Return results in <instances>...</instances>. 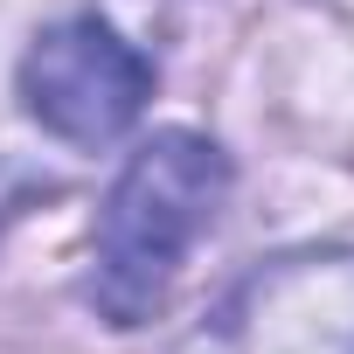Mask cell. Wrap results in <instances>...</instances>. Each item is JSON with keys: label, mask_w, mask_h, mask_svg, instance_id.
Returning a JSON list of instances; mask_svg holds the SVG:
<instances>
[{"label": "cell", "mask_w": 354, "mask_h": 354, "mask_svg": "<svg viewBox=\"0 0 354 354\" xmlns=\"http://www.w3.org/2000/svg\"><path fill=\"white\" fill-rule=\"evenodd\" d=\"M230 195V160L195 132L146 139L104 195L97 216V264H91V306L111 326H139L160 313L167 285L181 278L188 250L216 223Z\"/></svg>", "instance_id": "cell-1"}, {"label": "cell", "mask_w": 354, "mask_h": 354, "mask_svg": "<svg viewBox=\"0 0 354 354\" xmlns=\"http://www.w3.org/2000/svg\"><path fill=\"white\" fill-rule=\"evenodd\" d=\"M153 97V63L104 28L97 15H70L35 35L21 56V104L63 146H111Z\"/></svg>", "instance_id": "cell-2"}]
</instances>
